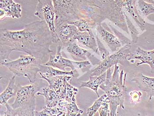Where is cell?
Returning <instances> with one entry per match:
<instances>
[{
    "mask_svg": "<svg viewBox=\"0 0 154 116\" xmlns=\"http://www.w3.org/2000/svg\"><path fill=\"white\" fill-rule=\"evenodd\" d=\"M0 36L1 63L11 61L9 57L14 51L23 52L42 61L53 53L50 46L60 42L41 20L26 25L21 30L1 29Z\"/></svg>",
    "mask_w": 154,
    "mask_h": 116,
    "instance_id": "cell-1",
    "label": "cell"
},
{
    "mask_svg": "<svg viewBox=\"0 0 154 116\" xmlns=\"http://www.w3.org/2000/svg\"><path fill=\"white\" fill-rule=\"evenodd\" d=\"M55 8L56 29L63 23L80 19L89 20L96 24L105 20L97 0H52Z\"/></svg>",
    "mask_w": 154,
    "mask_h": 116,
    "instance_id": "cell-2",
    "label": "cell"
},
{
    "mask_svg": "<svg viewBox=\"0 0 154 116\" xmlns=\"http://www.w3.org/2000/svg\"><path fill=\"white\" fill-rule=\"evenodd\" d=\"M46 80L40 78L29 85L18 83L15 100L13 103H7L5 116H34L35 111L36 95L48 85Z\"/></svg>",
    "mask_w": 154,
    "mask_h": 116,
    "instance_id": "cell-3",
    "label": "cell"
},
{
    "mask_svg": "<svg viewBox=\"0 0 154 116\" xmlns=\"http://www.w3.org/2000/svg\"><path fill=\"white\" fill-rule=\"evenodd\" d=\"M106 80L100 86V88L107 95L110 104V116L117 115L118 107L125 109V99L127 87L125 85L127 74L124 70L120 72L118 64L109 68L106 71Z\"/></svg>",
    "mask_w": 154,
    "mask_h": 116,
    "instance_id": "cell-4",
    "label": "cell"
},
{
    "mask_svg": "<svg viewBox=\"0 0 154 116\" xmlns=\"http://www.w3.org/2000/svg\"><path fill=\"white\" fill-rule=\"evenodd\" d=\"M16 77L26 78L31 83L38 79L37 75L40 71L42 61L34 56L21 55L15 60L1 63Z\"/></svg>",
    "mask_w": 154,
    "mask_h": 116,
    "instance_id": "cell-5",
    "label": "cell"
},
{
    "mask_svg": "<svg viewBox=\"0 0 154 116\" xmlns=\"http://www.w3.org/2000/svg\"><path fill=\"white\" fill-rule=\"evenodd\" d=\"M133 44L125 45L116 52L107 56L97 67L92 69L91 76H100L116 64H119L123 66L127 64H131L128 61V58L133 53L132 50Z\"/></svg>",
    "mask_w": 154,
    "mask_h": 116,
    "instance_id": "cell-6",
    "label": "cell"
},
{
    "mask_svg": "<svg viewBox=\"0 0 154 116\" xmlns=\"http://www.w3.org/2000/svg\"><path fill=\"white\" fill-rule=\"evenodd\" d=\"M95 29L97 36L106 43L113 53L116 52L125 45L133 43L132 41L124 36H121L122 34L117 31H114L115 35L109 32L103 27L102 23L98 24Z\"/></svg>",
    "mask_w": 154,
    "mask_h": 116,
    "instance_id": "cell-7",
    "label": "cell"
},
{
    "mask_svg": "<svg viewBox=\"0 0 154 116\" xmlns=\"http://www.w3.org/2000/svg\"><path fill=\"white\" fill-rule=\"evenodd\" d=\"M35 16L45 22L54 36L60 41L55 27V10L52 0H38Z\"/></svg>",
    "mask_w": 154,
    "mask_h": 116,
    "instance_id": "cell-8",
    "label": "cell"
},
{
    "mask_svg": "<svg viewBox=\"0 0 154 116\" xmlns=\"http://www.w3.org/2000/svg\"><path fill=\"white\" fill-rule=\"evenodd\" d=\"M63 45L60 41L57 43V51L56 55L50 54L49 56L48 61L42 64L46 66H51L55 68H57L62 71H66V68L70 67L71 70L75 73L76 78L78 77L79 74L75 68V61L66 58L63 56Z\"/></svg>",
    "mask_w": 154,
    "mask_h": 116,
    "instance_id": "cell-9",
    "label": "cell"
},
{
    "mask_svg": "<svg viewBox=\"0 0 154 116\" xmlns=\"http://www.w3.org/2000/svg\"><path fill=\"white\" fill-rule=\"evenodd\" d=\"M128 60L131 64L134 63L135 60L140 61V62L137 64V66L148 64L151 68L152 74H154V49L148 51L138 47L129 56Z\"/></svg>",
    "mask_w": 154,
    "mask_h": 116,
    "instance_id": "cell-10",
    "label": "cell"
},
{
    "mask_svg": "<svg viewBox=\"0 0 154 116\" xmlns=\"http://www.w3.org/2000/svg\"><path fill=\"white\" fill-rule=\"evenodd\" d=\"M72 39L76 41L80 45L91 49L96 54H99L96 35L93 30L83 32L79 31Z\"/></svg>",
    "mask_w": 154,
    "mask_h": 116,
    "instance_id": "cell-11",
    "label": "cell"
},
{
    "mask_svg": "<svg viewBox=\"0 0 154 116\" xmlns=\"http://www.w3.org/2000/svg\"><path fill=\"white\" fill-rule=\"evenodd\" d=\"M132 82L137 84L139 89L147 94L148 101L154 99V77H147L142 74L136 75Z\"/></svg>",
    "mask_w": 154,
    "mask_h": 116,
    "instance_id": "cell-12",
    "label": "cell"
},
{
    "mask_svg": "<svg viewBox=\"0 0 154 116\" xmlns=\"http://www.w3.org/2000/svg\"><path fill=\"white\" fill-rule=\"evenodd\" d=\"M79 31L74 25L65 22L60 25L57 29L56 32L63 45V49L66 48L67 45L74 41L73 38Z\"/></svg>",
    "mask_w": 154,
    "mask_h": 116,
    "instance_id": "cell-13",
    "label": "cell"
},
{
    "mask_svg": "<svg viewBox=\"0 0 154 116\" xmlns=\"http://www.w3.org/2000/svg\"><path fill=\"white\" fill-rule=\"evenodd\" d=\"M42 93L38 92L37 96H43L45 98V107L54 108L58 104L60 101L63 100L60 94L48 85L42 88Z\"/></svg>",
    "mask_w": 154,
    "mask_h": 116,
    "instance_id": "cell-14",
    "label": "cell"
},
{
    "mask_svg": "<svg viewBox=\"0 0 154 116\" xmlns=\"http://www.w3.org/2000/svg\"><path fill=\"white\" fill-rule=\"evenodd\" d=\"M21 12V5L16 3L13 0H11L8 5L0 8L1 15L4 19L8 17L13 19H20L22 16Z\"/></svg>",
    "mask_w": 154,
    "mask_h": 116,
    "instance_id": "cell-15",
    "label": "cell"
},
{
    "mask_svg": "<svg viewBox=\"0 0 154 116\" xmlns=\"http://www.w3.org/2000/svg\"><path fill=\"white\" fill-rule=\"evenodd\" d=\"M66 51L77 59L87 60L89 58L92 56V54L86 49L80 46L76 42V41L69 43L66 47Z\"/></svg>",
    "mask_w": 154,
    "mask_h": 116,
    "instance_id": "cell-16",
    "label": "cell"
},
{
    "mask_svg": "<svg viewBox=\"0 0 154 116\" xmlns=\"http://www.w3.org/2000/svg\"><path fill=\"white\" fill-rule=\"evenodd\" d=\"M107 77L106 72L98 76H90L89 80L82 82L80 88H88L92 90L97 94L98 97H100L98 90L100 86L105 82Z\"/></svg>",
    "mask_w": 154,
    "mask_h": 116,
    "instance_id": "cell-17",
    "label": "cell"
},
{
    "mask_svg": "<svg viewBox=\"0 0 154 116\" xmlns=\"http://www.w3.org/2000/svg\"><path fill=\"white\" fill-rule=\"evenodd\" d=\"M16 76L14 75L9 80V82L5 90L0 95V104L5 106L10 99L15 96L17 92V84L16 82Z\"/></svg>",
    "mask_w": 154,
    "mask_h": 116,
    "instance_id": "cell-18",
    "label": "cell"
},
{
    "mask_svg": "<svg viewBox=\"0 0 154 116\" xmlns=\"http://www.w3.org/2000/svg\"><path fill=\"white\" fill-rule=\"evenodd\" d=\"M38 74L39 76H43L48 78L57 77V76H64V75L71 76L73 77L76 78L75 73L72 70L68 72V71L58 70L51 66L43 65L42 64L41 66Z\"/></svg>",
    "mask_w": 154,
    "mask_h": 116,
    "instance_id": "cell-19",
    "label": "cell"
},
{
    "mask_svg": "<svg viewBox=\"0 0 154 116\" xmlns=\"http://www.w3.org/2000/svg\"><path fill=\"white\" fill-rule=\"evenodd\" d=\"M137 7L139 13L143 18L154 13V5L143 0H137Z\"/></svg>",
    "mask_w": 154,
    "mask_h": 116,
    "instance_id": "cell-20",
    "label": "cell"
},
{
    "mask_svg": "<svg viewBox=\"0 0 154 116\" xmlns=\"http://www.w3.org/2000/svg\"><path fill=\"white\" fill-rule=\"evenodd\" d=\"M67 23L75 26L79 31L81 32L93 30V29L96 27L97 25L95 23L84 19H80Z\"/></svg>",
    "mask_w": 154,
    "mask_h": 116,
    "instance_id": "cell-21",
    "label": "cell"
},
{
    "mask_svg": "<svg viewBox=\"0 0 154 116\" xmlns=\"http://www.w3.org/2000/svg\"><path fill=\"white\" fill-rule=\"evenodd\" d=\"M107 98V96L106 94H104L101 96L99 97L98 99L95 101L94 104L87 109V112H86L87 115L88 116L94 115L98 111L99 109L102 105L103 102Z\"/></svg>",
    "mask_w": 154,
    "mask_h": 116,
    "instance_id": "cell-22",
    "label": "cell"
},
{
    "mask_svg": "<svg viewBox=\"0 0 154 116\" xmlns=\"http://www.w3.org/2000/svg\"><path fill=\"white\" fill-rule=\"evenodd\" d=\"M100 116H110V104L107 97L98 110Z\"/></svg>",
    "mask_w": 154,
    "mask_h": 116,
    "instance_id": "cell-23",
    "label": "cell"
},
{
    "mask_svg": "<svg viewBox=\"0 0 154 116\" xmlns=\"http://www.w3.org/2000/svg\"><path fill=\"white\" fill-rule=\"evenodd\" d=\"M130 95V99L132 103L136 104L140 102L142 93L140 92L134 91L131 92Z\"/></svg>",
    "mask_w": 154,
    "mask_h": 116,
    "instance_id": "cell-24",
    "label": "cell"
},
{
    "mask_svg": "<svg viewBox=\"0 0 154 116\" xmlns=\"http://www.w3.org/2000/svg\"><path fill=\"white\" fill-rule=\"evenodd\" d=\"M143 1L152 4L154 5V0H143Z\"/></svg>",
    "mask_w": 154,
    "mask_h": 116,
    "instance_id": "cell-25",
    "label": "cell"
},
{
    "mask_svg": "<svg viewBox=\"0 0 154 116\" xmlns=\"http://www.w3.org/2000/svg\"><path fill=\"white\" fill-rule=\"evenodd\" d=\"M134 2L135 3L137 4V0H134Z\"/></svg>",
    "mask_w": 154,
    "mask_h": 116,
    "instance_id": "cell-26",
    "label": "cell"
}]
</instances>
